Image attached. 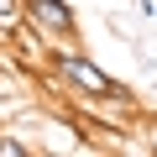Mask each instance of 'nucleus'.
I'll return each instance as SVG.
<instances>
[{"label":"nucleus","instance_id":"f257e3e1","mask_svg":"<svg viewBox=\"0 0 157 157\" xmlns=\"http://www.w3.org/2000/svg\"><path fill=\"white\" fill-rule=\"evenodd\" d=\"M47 68L63 78V84L73 89V94H84V100H94V105H115V100H126V89L115 84V78L89 58V52H78V47H58V52H47Z\"/></svg>","mask_w":157,"mask_h":157},{"label":"nucleus","instance_id":"f03ea898","mask_svg":"<svg viewBox=\"0 0 157 157\" xmlns=\"http://www.w3.org/2000/svg\"><path fill=\"white\" fill-rule=\"evenodd\" d=\"M21 16L42 42H73L78 37V16L68 0H21Z\"/></svg>","mask_w":157,"mask_h":157},{"label":"nucleus","instance_id":"7ed1b4c3","mask_svg":"<svg viewBox=\"0 0 157 157\" xmlns=\"http://www.w3.org/2000/svg\"><path fill=\"white\" fill-rule=\"evenodd\" d=\"M16 26H26V16H21V0H0V37H11Z\"/></svg>","mask_w":157,"mask_h":157},{"label":"nucleus","instance_id":"20e7f679","mask_svg":"<svg viewBox=\"0 0 157 157\" xmlns=\"http://www.w3.org/2000/svg\"><path fill=\"white\" fill-rule=\"evenodd\" d=\"M0 157H32V147L16 141V136H0Z\"/></svg>","mask_w":157,"mask_h":157},{"label":"nucleus","instance_id":"39448f33","mask_svg":"<svg viewBox=\"0 0 157 157\" xmlns=\"http://www.w3.org/2000/svg\"><path fill=\"white\" fill-rule=\"evenodd\" d=\"M136 6H141V11H152V0H136Z\"/></svg>","mask_w":157,"mask_h":157}]
</instances>
